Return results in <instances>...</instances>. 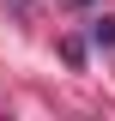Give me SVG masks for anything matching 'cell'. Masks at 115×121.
I'll list each match as a JSON object with an SVG mask.
<instances>
[{
    "label": "cell",
    "mask_w": 115,
    "mask_h": 121,
    "mask_svg": "<svg viewBox=\"0 0 115 121\" xmlns=\"http://www.w3.org/2000/svg\"><path fill=\"white\" fill-rule=\"evenodd\" d=\"M61 55H67V67H85V43H79V36H67V43H61Z\"/></svg>",
    "instance_id": "obj_2"
},
{
    "label": "cell",
    "mask_w": 115,
    "mask_h": 121,
    "mask_svg": "<svg viewBox=\"0 0 115 121\" xmlns=\"http://www.w3.org/2000/svg\"><path fill=\"white\" fill-rule=\"evenodd\" d=\"M79 6H91V0H79Z\"/></svg>",
    "instance_id": "obj_4"
},
{
    "label": "cell",
    "mask_w": 115,
    "mask_h": 121,
    "mask_svg": "<svg viewBox=\"0 0 115 121\" xmlns=\"http://www.w3.org/2000/svg\"><path fill=\"white\" fill-rule=\"evenodd\" d=\"M91 43H97V48H115V18H91Z\"/></svg>",
    "instance_id": "obj_1"
},
{
    "label": "cell",
    "mask_w": 115,
    "mask_h": 121,
    "mask_svg": "<svg viewBox=\"0 0 115 121\" xmlns=\"http://www.w3.org/2000/svg\"><path fill=\"white\" fill-rule=\"evenodd\" d=\"M12 6H24V0H12Z\"/></svg>",
    "instance_id": "obj_3"
}]
</instances>
